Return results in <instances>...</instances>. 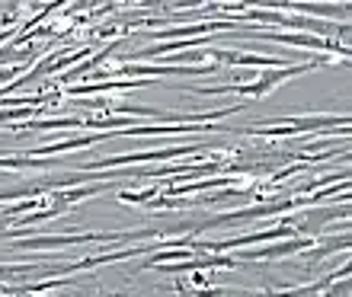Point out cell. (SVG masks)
Segmentation results:
<instances>
[{
  "mask_svg": "<svg viewBox=\"0 0 352 297\" xmlns=\"http://www.w3.org/2000/svg\"><path fill=\"white\" fill-rule=\"evenodd\" d=\"M314 240H307V237H292L285 243H276V246H269V250H247L241 252V259H263V262H272V259H282V256H292V252H301L305 246H311Z\"/></svg>",
  "mask_w": 352,
  "mask_h": 297,
  "instance_id": "1",
  "label": "cell"
}]
</instances>
